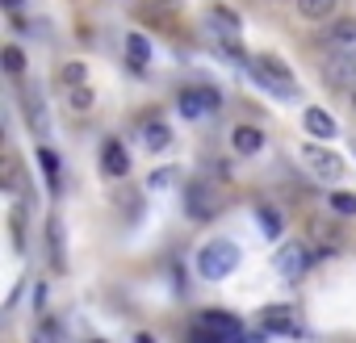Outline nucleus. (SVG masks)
<instances>
[{
	"label": "nucleus",
	"mask_w": 356,
	"mask_h": 343,
	"mask_svg": "<svg viewBox=\"0 0 356 343\" xmlns=\"http://www.w3.org/2000/svg\"><path fill=\"white\" fill-rule=\"evenodd\" d=\"M248 76H252L268 97L298 101V80H293L289 63H281L277 55H256V59H248Z\"/></svg>",
	"instance_id": "nucleus-1"
},
{
	"label": "nucleus",
	"mask_w": 356,
	"mask_h": 343,
	"mask_svg": "<svg viewBox=\"0 0 356 343\" xmlns=\"http://www.w3.org/2000/svg\"><path fill=\"white\" fill-rule=\"evenodd\" d=\"M206 30L218 38V47L231 55V59H239L243 67H248V51H243V26H239V17L227 9V5H210V13H206Z\"/></svg>",
	"instance_id": "nucleus-2"
},
{
	"label": "nucleus",
	"mask_w": 356,
	"mask_h": 343,
	"mask_svg": "<svg viewBox=\"0 0 356 343\" xmlns=\"http://www.w3.org/2000/svg\"><path fill=\"white\" fill-rule=\"evenodd\" d=\"M185 210H189L193 222H214V218L227 210V189H222L218 181L202 176V181H193V185L185 189Z\"/></svg>",
	"instance_id": "nucleus-3"
},
{
	"label": "nucleus",
	"mask_w": 356,
	"mask_h": 343,
	"mask_svg": "<svg viewBox=\"0 0 356 343\" xmlns=\"http://www.w3.org/2000/svg\"><path fill=\"white\" fill-rule=\"evenodd\" d=\"M235 268H239V247H235L231 239H210V243L197 251V272H202V281H227Z\"/></svg>",
	"instance_id": "nucleus-4"
},
{
	"label": "nucleus",
	"mask_w": 356,
	"mask_h": 343,
	"mask_svg": "<svg viewBox=\"0 0 356 343\" xmlns=\"http://www.w3.org/2000/svg\"><path fill=\"white\" fill-rule=\"evenodd\" d=\"M310 264H314V251H310L306 243H285V247L277 251V272H281L285 281H302V276L310 272Z\"/></svg>",
	"instance_id": "nucleus-5"
},
{
	"label": "nucleus",
	"mask_w": 356,
	"mask_h": 343,
	"mask_svg": "<svg viewBox=\"0 0 356 343\" xmlns=\"http://www.w3.org/2000/svg\"><path fill=\"white\" fill-rule=\"evenodd\" d=\"M323 51L327 55H339V59H356V22H335L323 38Z\"/></svg>",
	"instance_id": "nucleus-6"
},
{
	"label": "nucleus",
	"mask_w": 356,
	"mask_h": 343,
	"mask_svg": "<svg viewBox=\"0 0 356 343\" xmlns=\"http://www.w3.org/2000/svg\"><path fill=\"white\" fill-rule=\"evenodd\" d=\"M302 163L314 172L318 181H339V172H343L339 155L335 151H323V147H302Z\"/></svg>",
	"instance_id": "nucleus-7"
},
{
	"label": "nucleus",
	"mask_w": 356,
	"mask_h": 343,
	"mask_svg": "<svg viewBox=\"0 0 356 343\" xmlns=\"http://www.w3.org/2000/svg\"><path fill=\"white\" fill-rule=\"evenodd\" d=\"M176 105H181L185 117H206V113H214V109L222 105V97H218L214 88H185Z\"/></svg>",
	"instance_id": "nucleus-8"
},
{
	"label": "nucleus",
	"mask_w": 356,
	"mask_h": 343,
	"mask_svg": "<svg viewBox=\"0 0 356 343\" xmlns=\"http://www.w3.org/2000/svg\"><path fill=\"white\" fill-rule=\"evenodd\" d=\"M260 326L273 331V335H298L302 331L293 306H268V310H260Z\"/></svg>",
	"instance_id": "nucleus-9"
},
{
	"label": "nucleus",
	"mask_w": 356,
	"mask_h": 343,
	"mask_svg": "<svg viewBox=\"0 0 356 343\" xmlns=\"http://www.w3.org/2000/svg\"><path fill=\"white\" fill-rule=\"evenodd\" d=\"M22 113H26V122H30V130L34 134H51V113H47V105H42V97H38V88H26L22 92Z\"/></svg>",
	"instance_id": "nucleus-10"
},
{
	"label": "nucleus",
	"mask_w": 356,
	"mask_h": 343,
	"mask_svg": "<svg viewBox=\"0 0 356 343\" xmlns=\"http://www.w3.org/2000/svg\"><path fill=\"white\" fill-rule=\"evenodd\" d=\"M302 122H306V130H310V138H318V142H331V138L339 134V126H335V117H331L327 109H318V105H310V109L302 113Z\"/></svg>",
	"instance_id": "nucleus-11"
},
{
	"label": "nucleus",
	"mask_w": 356,
	"mask_h": 343,
	"mask_svg": "<svg viewBox=\"0 0 356 343\" xmlns=\"http://www.w3.org/2000/svg\"><path fill=\"white\" fill-rule=\"evenodd\" d=\"M101 167L109 172V176H126V172H130V155H126V147L118 138H109L101 147Z\"/></svg>",
	"instance_id": "nucleus-12"
},
{
	"label": "nucleus",
	"mask_w": 356,
	"mask_h": 343,
	"mask_svg": "<svg viewBox=\"0 0 356 343\" xmlns=\"http://www.w3.org/2000/svg\"><path fill=\"white\" fill-rule=\"evenodd\" d=\"M231 147H235L239 155H256V151L264 147V134H260L256 126H235V130H231Z\"/></svg>",
	"instance_id": "nucleus-13"
},
{
	"label": "nucleus",
	"mask_w": 356,
	"mask_h": 343,
	"mask_svg": "<svg viewBox=\"0 0 356 343\" xmlns=\"http://www.w3.org/2000/svg\"><path fill=\"white\" fill-rule=\"evenodd\" d=\"M47 243H51V268L63 272V268H67V256H63V222H59V218L47 222Z\"/></svg>",
	"instance_id": "nucleus-14"
},
{
	"label": "nucleus",
	"mask_w": 356,
	"mask_h": 343,
	"mask_svg": "<svg viewBox=\"0 0 356 343\" xmlns=\"http://www.w3.org/2000/svg\"><path fill=\"white\" fill-rule=\"evenodd\" d=\"M293 5H298V13H302L306 22H327V17L335 13L339 0H293Z\"/></svg>",
	"instance_id": "nucleus-15"
},
{
	"label": "nucleus",
	"mask_w": 356,
	"mask_h": 343,
	"mask_svg": "<svg viewBox=\"0 0 356 343\" xmlns=\"http://www.w3.org/2000/svg\"><path fill=\"white\" fill-rule=\"evenodd\" d=\"M126 59H130V67H134V72H147L151 47H147V38H143V34H130V38H126Z\"/></svg>",
	"instance_id": "nucleus-16"
},
{
	"label": "nucleus",
	"mask_w": 356,
	"mask_h": 343,
	"mask_svg": "<svg viewBox=\"0 0 356 343\" xmlns=\"http://www.w3.org/2000/svg\"><path fill=\"white\" fill-rule=\"evenodd\" d=\"M168 138H172V130H168L163 122H147V126H143V142H147V151H163Z\"/></svg>",
	"instance_id": "nucleus-17"
},
{
	"label": "nucleus",
	"mask_w": 356,
	"mask_h": 343,
	"mask_svg": "<svg viewBox=\"0 0 356 343\" xmlns=\"http://www.w3.org/2000/svg\"><path fill=\"white\" fill-rule=\"evenodd\" d=\"M38 163H42V172H47L51 193H59V155H55L51 147H42V151H38Z\"/></svg>",
	"instance_id": "nucleus-18"
},
{
	"label": "nucleus",
	"mask_w": 356,
	"mask_h": 343,
	"mask_svg": "<svg viewBox=\"0 0 356 343\" xmlns=\"http://www.w3.org/2000/svg\"><path fill=\"white\" fill-rule=\"evenodd\" d=\"M0 59H5V72H9V76H22V72H26L22 47H5V51H0Z\"/></svg>",
	"instance_id": "nucleus-19"
},
{
	"label": "nucleus",
	"mask_w": 356,
	"mask_h": 343,
	"mask_svg": "<svg viewBox=\"0 0 356 343\" xmlns=\"http://www.w3.org/2000/svg\"><path fill=\"white\" fill-rule=\"evenodd\" d=\"M67 105H72V109H80V113H84V109H92V88H88V84L67 88Z\"/></svg>",
	"instance_id": "nucleus-20"
},
{
	"label": "nucleus",
	"mask_w": 356,
	"mask_h": 343,
	"mask_svg": "<svg viewBox=\"0 0 356 343\" xmlns=\"http://www.w3.org/2000/svg\"><path fill=\"white\" fill-rule=\"evenodd\" d=\"M30 343H63V331H59V326L47 318L38 331H30Z\"/></svg>",
	"instance_id": "nucleus-21"
},
{
	"label": "nucleus",
	"mask_w": 356,
	"mask_h": 343,
	"mask_svg": "<svg viewBox=\"0 0 356 343\" xmlns=\"http://www.w3.org/2000/svg\"><path fill=\"white\" fill-rule=\"evenodd\" d=\"M331 210L343 218H356V193H331Z\"/></svg>",
	"instance_id": "nucleus-22"
},
{
	"label": "nucleus",
	"mask_w": 356,
	"mask_h": 343,
	"mask_svg": "<svg viewBox=\"0 0 356 343\" xmlns=\"http://www.w3.org/2000/svg\"><path fill=\"white\" fill-rule=\"evenodd\" d=\"M260 226H264V231H260L264 239H277V235H281V214H277V210H260Z\"/></svg>",
	"instance_id": "nucleus-23"
},
{
	"label": "nucleus",
	"mask_w": 356,
	"mask_h": 343,
	"mask_svg": "<svg viewBox=\"0 0 356 343\" xmlns=\"http://www.w3.org/2000/svg\"><path fill=\"white\" fill-rule=\"evenodd\" d=\"M59 80H63V88H76V84H84V63H67V67L59 72Z\"/></svg>",
	"instance_id": "nucleus-24"
},
{
	"label": "nucleus",
	"mask_w": 356,
	"mask_h": 343,
	"mask_svg": "<svg viewBox=\"0 0 356 343\" xmlns=\"http://www.w3.org/2000/svg\"><path fill=\"white\" fill-rule=\"evenodd\" d=\"M0 5H5V9H9V13H17V9H22V5H26V0H0Z\"/></svg>",
	"instance_id": "nucleus-25"
},
{
	"label": "nucleus",
	"mask_w": 356,
	"mask_h": 343,
	"mask_svg": "<svg viewBox=\"0 0 356 343\" xmlns=\"http://www.w3.org/2000/svg\"><path fill=\"white\" fill-rule=\"evenodd\" d=\"M97 343H101V339H97Z\"/></svg>",
	"instance_id": "nucleus-26"
}]
</instances>
